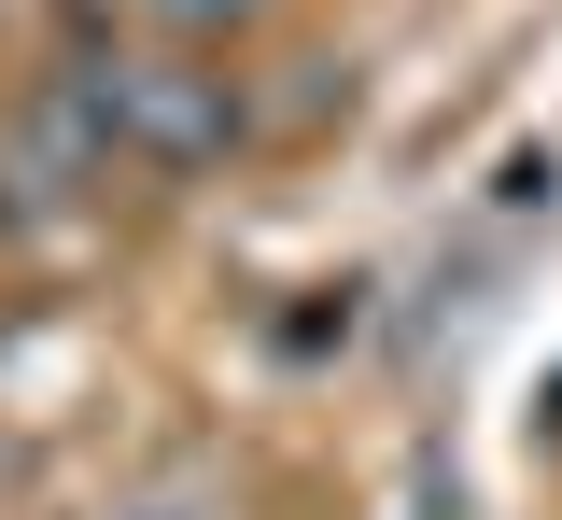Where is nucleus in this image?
<instances>
[{
  "label": "nucleus",
  "mask_w": 562,
  "mask_h": 520,
  "mask_svg": "<svg viewBox=\"0 0 562 520\" xmlns=\"http://www.w3.org/2000/svg\"><path fill=\"white\" fill-rule=\"evenodd\" d=\"M99 127L140 142L155 169H198V155L225 142V71H198V57H140V71L99 84Z\"/></svg>",
  "instance_id": "f257e3e1"
}]
</instances>
